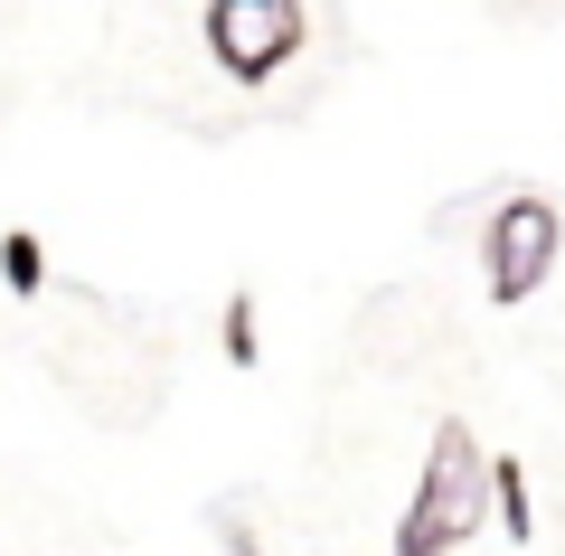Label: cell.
Masks as SVG:
<instances>
[{"instance_id": "obj_4", "label": "cell", "mask_w": 565, "mask_h": 556, "mask_svg": "<svg viewBox=\"0 0 565 556\" xmlns=\"http://www.w3.org/2000/svg\"><path fill=\"white\" fill-rule=\"evenodd\" d=\"M226 368H264V312H255V293H226Z\"/></svg>"}, {"instance_id": "obj_3", "label": "cell", "mask_w": 565, "mask_h": 556, "mask_svg": "<svg viewBox=\"0 0 565 556\" xmlns=\"http://www.w3.org/2000/svg\"><path fill=\"white\" fill-rule=\"evenodd\" d=\"M556 245H565L556 208L546 199H509L500 218H490V237H481V283L500 302H527L546 274H556Z\"/></svg>"}, {"instance_id": "obj_6", "label": "cell", "mask_w": 565, "mask_h": 556, "mask_svg": "<svg viewBox=\"0 0 565 556\" xmlns=\"http://www.w3.org/2000/svg\"><path fill=\"white\" fill-rule=\"evenodd\" d=\"M0 283H10V293H39V283H47V245L29 237V227L0 237Z\"/></svg>"}, {"instance_id": "obj_2", "label": "cell", "mask_w": 565, "mask_h": 556, "mask_svg": "<svg viewBox=\"0 0 565 556\" xmlns=\"http://www.w3.org/2000/svg\"><path fill=\"white\" fill-rule=\"evenodd\" d=\"M302 48V0H207V57L236 85H264Z\"/></svg>"}, {"instance_id": "obj_7", "label": "cell", "mask_w": 565, "mask_h": 556, "mask_svg": "<svg viewBox=\"0 0 565 556\" xmlns=\"http://www.w3.org/2000/svg\"><path fill=\"white\" fill-rule=\"evenodd\" d=\"M217 547H226V556H264V537H255V528H245V518H236V510H217Z\"/></svg>"}, {"instance_id": "obj_1", "label": "cell", "mask_w": 565, "mask_h": 556, "mask_svg": "<svg viewBox=\"0 0 565 556\" xmlns=\"http://www.w3.org/2000/svg\"><path fill=\"white\" fill-rule=\"evenodd\" d=\"M481 518H490V462L471 453L462 434H444L434 462H424V481H415V510L396 518V556H444V547H462Z\"/></svg>"}, {"instance_id": "obj_5", "label": "cell", "mask_w": 565, "mask_h": 556, "mask_svg": "<svg viewBox=\"0 0 565 556\" xmlns=\"http://www.w3.org/2000/svg\"><path fill=\"white\" fill-rule=\"evenodd\" d=\"M490 518H500L509 537L537 528V510H527V472H519V462H490Z\"/></svg>"}]
</instances>
